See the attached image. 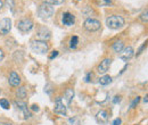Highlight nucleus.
Instances as JSON below:
<instances>
[{
  "label": "nucleus",
  "mask_w": 148,
  "mask_h": 125,
  "mask_svg": "<svg viewBox=\"0 0 148 125\" xmlns=\"http://www.w3.org/2000/svg\"><path fill=\"white\" fill-rule=\"evenodd\" d=\"M124 18L119 15H112L106 18V25L111 30H119L124 26Z\"/></svg>",
  "instance_id": "f257e3e1"
},
{
  "label": "nucleus",
  "mask_w": 148,
  "mask_h": 125,
  "mask_svg": "<svg viewBox=\"0 0 148 125\" xmlns=\"http://www.w3.org/2000/svg\"><path fill=\"white\" fill-rule=\"evenodd\" d=\"M54 13H55V8L48 3H42L38 8V16L41 19H45V20L49 19L54 15Z\"/></svg>",
  "instance_id": "f03ea898"
},
{
  "label": "nucleus",
  "mask_w": 148,
  "mask_h": 125,
  "mask_svg": "<svg viewBox=\"0 0 148 125\" xmlns=\"http://www.w3.org/2000/svg\"><path fill=\"white\" fill-rule=\"evenodd\" d=\"M31 48L34 53L37 54H46L49 49V46L46 41H41V40H33L31 42Z\"/></svg>",
  "instance_id": "7ed1b4c3"
},
{
  "label": "nucleus",
  "mask_w": 148,
  "mask_h": 125,
  "mask_svg": "<svg viewBox=\"0 0 148 125\" xmlns=\"http://www.w3.org/2000/svg\"><path fill=\"white\" fill-rule=\"evenodd\" d=\"M100 22L95 18H87L83 23V27L89 32H96L100 29Z\"/></svg>",
  "instance_id": "20e7f679"
},
{
  "label": "nucleus",
  "mask_w": 148,
  "mask_h": 125,
  "mask_svg": "<svg viewBox=\"0 0 148 125\" xmlns=\"http://www.w3.org/2000/svg\"><path fill=\"white\" fill-rule=\"evenodd\" d=\"M17 29L23 33H27L33 29V22L30 18H23V19L18 20Z\"/></svg>",
  "instance_id": "39448f33"
},
{
  "label": "nucleus",
  "mask_w": 148,
  "mask_h": 125,
  "mask_svg": "<svg viewBox=\"0 0 148 125\" xmlns=\"http://www.w3.org/2000/svg\"><path fill=\"white\" fill-rule=\"evenodd\" d=\"M12 30V20L9 18H3L0 20V34L6 36Z\"/></svg>",
  "instance_id": "423d86ee"
},
{
  "label": "nucleus",
  "mask_w": 148,
  "mask_h": 125,
  "mask_svg": "<svg viewBox=\"0 0 148 125\" xmlns=\"http://www.w3.org/2000/svg\"><path fill=\"white\" fill-rule=\"evenodd\" d=\"M54 111H55V114L62 115V116H66V115H67V108L64 105V102L62 101L60 98H57V100H56Z\"/></svg>",
  "instance_id": "0eeeda50"
},
{
  "label": "nucleus",
  "mask_w": 148,
  "mask_h": 125,
  "mask_svg": "<svg viewBox=\"0 0 148 125\" xmlns=\"http://www.w3.org/2000/svg\"><path fill=\"white\" fill-rule=\"evenodd\" d=\"M50 31L47 29V27H41V29H39L37 32V38L38 40H41V41H47V40H49L50 39Z\"/></svg>",
  "instance_id": "6e6552de"
},
{
  "label": "nucleus",
  "mask_w": 148,
  "mask_h": 125,
  "mask_svg": "<svg viewBox=\"0 0 148 125\" xmlns=\"http://www.w3.org/2000/svg\"><path fill=\"white\" fill-rule=\"evenodd\" d=\"M96 120H97V122H98L99 124L106 125L107 123H108L110 116H108V114H107L106 110H100V111L97 113V115H96Z\"/></svg>",
  "instance_id": "1a4fd4ad"
},
{
  "label": "nucleus",
  "mask_w": 148,
  "mask_h": 125,
  "mask_svg": "<svg viewBox=\"0 0 148 125\" xmlns=\"http://www.w3.org/2000/svg\"><path fill=\"white\" fill-rule=\"evenodd\" d=\"M111 64H112V60L110 58H106V59H104L103 61H100V64L98 65V68H97L98 73H99V74H105L106 72L108 71Z\"/></svg>",
  "instance_id": "9d476101"
},
{
  "label": "nucleus",
  "mask_w": 148,
  "mask_h": 125,
  "mask_svg": "<svg viewBox=\"0 0 148 125\" xmlns=\"http://www.w3.org/2000/svg\"><path fill=\"white\" fill-rule=\"evenodd\" d=\"M133 49H132V47H127V48H124L122 51H121V54H120V58L122 59V60H124V61H128L130 60L132 57H133Z\"/></svg>",
  "instance_id": "9b49d317"
},
{
  "label": "nucleus",
  "mask_w": 148,
  "mask_h": 125,
  "mask_svg": "<svg viewBox=\"0 0 148 125\" xmlns=\"http://www.w3.org/2000/svg\"><path fill=\"white\" fill-rule=\"evenodd\" d=\"M15 105L18 107V109L22 110V113H23L25 118H31L32 117V114L30 113V110H29V108H27L25 102H23V101H15Z\"/></svg>",
  "instance_id": "f8f14e48"
},
{
  "label": "nucleus",
  "mask_w": 148,
  "mask_h": 125,
  "mask_svg": "<svg viewBox=\"0 0 148 125\" xmlns=\"http://www.w3.org/2000/svg\"><path fill=\"white\" fill-rule=\"evenodd\" d=\"M62 22L66 26H72V25H74V23H75V17H74L71 13H64L63 14V17H62Z\"/></svg>",
  "instance_id": "ddd939ff"
},
{
  "label": "nucleus",
  "mask_w": 148,
  "mask_h": 125,
  "mask_svg": "<svg viewBox=\"0 0 148 125\" xmlns=\"http://www.w3.org/2000/svg\"><path fill=\"white\" fill-rule=\"evenodd\" d=\"M8 82L12 87H18L21 84V77L16 72H12L10 75H9V79H8Z\"/></svg>",
  "instance_id": "4468645a"
},
{
  "label": "nucleus",
  "mask_w": 148,
  "mask_h": 125,
  "mask_svg": "<svg viewBox=\"0 0 148 125\" xmlns=\"http://www.w3.org/2000/svg\"><path fill=\"white\" fill-rule=\"evenodd\" d=\"M74 98V91L73 89H66V91L64 92V100L66 101L67 105H70L72 102Z\"/></svg>",
  "instance_id": "2eb2a0df"
},
{
  "label": "nucleus",
  "mask_w": 148,
  "mask_h": 125,
  "mask_svg": "<svg viewBox=\"0 0 148 125\" xmlns=\"http://www.w3.org/2000/svg\"><path fill=\"white\" fill-rule=\"evenodd\" d=\"M113 50L115 51V53H121L123 49H124V43H123V41H121V40H119V41H116L115 43H113Z\"/></svg>",
  "instance_id": "dca6fc26"
},
{
  "label": "nucleus",
  "mask_w": 148,
  "mask_h": 125,
  "mask_svg": "<svg viewBox=\"0 0 148 125\" xmlns=\"http://www.w3.org/2000/svg\"><path fill=\"white\" fill-rule=\"evenodd\" d=\"M26 94H27V92H26L25 87H21V88H18L17 91H16V97H17L18 99H25V98H26Z\"/></svg>",
  "instance_id": "f3484780"
},
{
  "label": "nucleus",
  "mask_w": 148,
  "mask_h": 125,
  "mask_svg": "<svg viewBox=\"0 0 148 125\" xmlns=\"http://www.w3.org/2000/svg\"><path fill=\"white\" fill-rule=\"evenodd\" d=\"M99 83H100L101 85H107V84L112 83V77L110 76V75H104V76L100 77Z\"/></svg>",
  "instance_id": "a211bd4d"
},
{
  "label": "nucleus",
  "mask_w": 148,
  "mask_h": 125,
  "mask_svg": "<svg viewBox=\"0 0 148 125\" xmlns=\"http://www.w3.org/2000/svg\"><path fill=\"white\" fill-rule=\"evenodd\" d=\"M77 43H79V38L76 36H72L71 38V41H70V48L71 49H75L76 46H77Z\"/></svg>",
  "instance_id": "6ab92c4d"
},
{
  "label": "nucleus",
  "mask_w": 148,
  "mask_h": 125,
  "mask_svg": "<svg viewBox=\"0 0 148 125\" xmlns=\"http://www.w3.org/2000/svg\"><path fill=\"white\" fill-rule=\"evenodd\" d=\"M139 19H140L143 23H148V9L144 10V12L139 15Z\"/></svg>",
  "instance_id": "aec40b11"
},
{
  "label": "nucleus",
  "mask_w": 148,
  "mask_h": 125,
  "mask_svg": "<svg viewBox=\"0 0 148 125\" xmlns=\"http://www.w3.org/2000/svg\"><path fill=\"white\" fill-rule=\"evenodd\" d=\"M65 0H43V3H48L51 6H56V5H60L63 3Z\"/></svg>",
  "instance_id": "412c9836"
},
{
  "label": "nucleus",
  "mask_w": 148,
  "mask_h": 125,
  "mask_svg": "<svg viewBox=\"0 0 148 125\" xmlns=\"http://www.w3.org/2000/svg\"><path fill=\"white\" fill-rule=\"evenodd\" d=\"M65 125H80V121L76 117H72V118H69L67 120V122H66Z\"/></svg>",
  "instance_id": "4be33fe9"
},
{
  "label": "nucleus",
  "mask_w": 148,
  "mask_h": 125,
  "mask_svg": "<svg viewBox=\"0 0 148 125\" xmlns=\"http://www.w3.org/2000/svg\"><path fill=\"white\" fill-rule=\"evenodd\" d=\"M0 106L3 108V109H9V101L5 98L0 99Z\"/></svg>",
  "instance_id": "5701e85b"
},
{
  "label": "nucleus",
  "mask_w": 148,
  "mask_h": 125,
  "mask_svg": "<svg viewBox=\"0 0 148 125\" xmlns=\"http://www.w3.org/2000/svg\"><path fill=\"white\" fill-rule=\"evenodd\" d=\"M97 3L99 6H110L112 3V0H97Z\"/></svg>",
  "instance_id": "b1692460"
},
{
  "label": "nucleus",
  "mask_w": 148,
  "mask_h": 125,
  "mask_svg": "<svg viewBox=\"0 0 148 125\" xmlns=\"http://www.w3.org/2000/svg\"><path fill=\"white\" fill-rule=\"evenodd\" d=\"M139 101H140V97H137V98H134L133 99V101L131 102V105H130V109H133V108L136 107L138 104H139Z\"/></svg>",
  "instance_id": "393cba45"
},
{
  "label": "nucleus",
  "mask_w": 148,
  "mask_h": 125,
  "mask_svg": "<svg viewBox=\"0 0 148 125\" xmlns=\"http://www.w3.org/2000/svg\"><path fill=\"white\" fill-rule=\"evenodd\" d=\"M6 5L10 8V10L14 13V7H15V5H14V0H6Z\"/></svg>",
  "instance_id": "a878e982"
},
{
  "label": "nucleus",
  "mask_w": 148,
  "mask_h": 125,
  "mask_svg": "<svg viewBox=\"0 0 148 125\" xmlns=\"http://www.w3.org/2000/svg\"><path fill=\"white\" fill-rule=\"evenodd\" d=\"M147 44H148V41H146V42H144V43H143V46H141V47L138 49V51H137V56H139V55L144 51V49L147 47Z\"/></svg>",
  "instance_id": "bb28decb"
},
{
  "label": "nucleus",
  "mask_w": 148,
  "mask_h": 125,
  "mask_svg": "<svg viewBox=\"0 0 148 125\" xmlns=\"http://www.w3.org/2000/svg\"><path fill=\"white\" fill-rule=\"evenodd\" d=\"M57 56H58V51H57V50H54V51L50 54V56H49V59H55Z\"/></svg>",
  "instance_id": "cd10ccee"
},
{
  "label": "nucleus",
  "mask_w": 148,
  "mask_h": 125,
  "mask_svg": "<svg viewBox=\"0 0 148 125\" xmlns=\"http://www.w3.org/2000/svg\"><path fill=\"white\" fill-rule=\"evenodd\" d=\"M121 101V97L120 96H115L114 99H113V104H119Z\"/></svg>",
  "instance_id": "c85d7f7f"
},
{
  "label": "nucleus",
  "mask_w": 148,
  "mask_h": 125,
  "mask_svg": "<svg viewBox=\"0 0 148 125\" xmlns=\"http://www.w3.org/2000/svg\"><path fill=\"white\" fill-rule=\"evenodd\" d=\"M121 123H122V120L121 118H116V120L113 121V125H121Z\"/></svg>",
  "instance_id": "c756f323"
},
{
  "label": "nucleus",
  "mask_w": 148,
  "mask_h": 125,
  "mask_svg": "<svg viewBox=\"0 0 148 125\" xmlns=\"http://www.w3.org/2000/svg\"><path fill=\"white\" fill-rule=\"evenodd\" d=\"M31 109H32L33 111H39V109H40V108H39L38 105H32V106H31Z\"/></svg>",
  "instance_id": "7c9ffc66"
},
{
  "label": "nucleus",
  "mask_w": 148,
  "mask_h": 125,
  "mask_svg": "<svg viewBox=\"0 0 148 125\" xmlns=\"http://www.w3.org/2000/svg\"><path fill=\"white\" fill-rule=\"evenodd\" d=\"M92 76V74L91 73H89L87 76H86V82H90V77Z\"/></svg>",
  "instance_id": "2f4dec72"
},
{
  "label": "nucleus",
  "mask_w": 148,
  "mask_h": 125,
  "mask_svg": "<svg viewBox=\"0 0 148 125\" xmlns=\"http://www.w3.org/2000/svg\"><path fill=\"white\" fill-rule=\"evenodd\" d=\"M3 57H5V54H3V51H2V49H0V61L3 59Z\"/></svg>",
  "instance_id": "473e14b6"
},
{
  "label": "nucleus",
  "mask_w": 148,
  "mask_h": 125,
  "mask_svg": "<svg viewBox=\"0 0 148 125\" xmlns=\"http://www.w3.org/2000/svg\"><path fill=\"white\" fill-rule=\"evenodd\" d=\"M144 102H145V104H146V102H148V94L145 97V98H144Z\"/></svg>",
  "instance_id": "72a5a7b5"
},
{
  "label": "nucleus",
  "mask_w": 148,
  "mask_h": 125,
  "mask_svg": "<svg viewBox=\"0 0 148 125\" xmlns=\"http://www.w3.org/2000/svg\"><path fill=\"white\" fill-rule=\"evenodd\" d=\"M2 6H3V2H2V0H0V10H1V8H2Z\"/></svg>",
  "instance_id": "f704fd0d"
},
{
  "label": "nucleus",
  "mask_w": 148,
  "mask_h": 125,
  "mask_svg": "<svg viewBox=\"0 0 148 125\" xmlns=\"http://www.w3.org/2000/svg\"><path fill=\"white\" fill-rule=\"evenodd\" d=\"M0 125H12V124H9V123H0Z\"/></svg>",
  "instance_id": "c9c22d12"
},
{
  "label": "nucleus",
  "mask_w": 148,
  "mask_h": 125,
  "mask_svg": "<svg viewBox=\"0 0 148 125\" xmlns=\"http://www.w3.org/2000/svg\"><path fill=\"white\" fill-rule=\"evenodd\" d=\"M0 93H1V90H0Z\"/></svg>",
  "instance_id": "e433bc0d"
}]
</instances>
